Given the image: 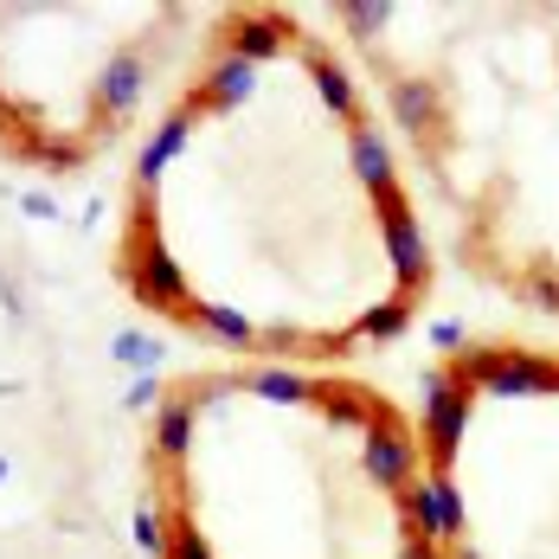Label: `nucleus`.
I'll return each mask as SVG.
<instances>
[{
  "label": "nucleus",
  "mask_w": 559,
  "mask_h": 559,
  "mask_svg": "<svg viewBox=\"0 0 559 559\" xmlns=\"http://www.w3.org/2000/svg\"><path fill=\"white\" fill-rule=\"evenodd\" d=\"M463 425H469V386H456L450 373H425V444H431L438 469L456 456Z\"/></svg>",
  "instance_id": "1"
},
{
  "label": "nucleus",
  "mask_w": 559,
  "mask_h": 559,
  "mask_svg": "<svg viewBox=\"0 0 559 559\" xmlns=\"http://www.w3.org/2000/svg\"><path fill=\"white\" fill-rule=\"evenodd\" d=\"M373 206H380V219H386V251H392V264H399V277H405V289H399V296H418V283H425V271H431L425 231H418V219H412V206L399 200V187H392V193H380Z\"/></svg>",
  "instance_id": "2"
},
{
  "label": "nucleus",
  "mask_w": 559,
  "mask_h": 559,
  "mask_svg": "<svg viewBox=\"0 0 559 559\" xmlns=\"http://www.w3.org/2000/svg\"><path fill=\"white\" fill-rule=\"evenodd\" d=\"M135 296H142L148 309H162V316H187V309H193L187 277H180V264L162 251V238H142V245H135Z\"/></svg>",
  "instance_id": "3"
},
{
  "label": "nucleus",
  "mask_w": 559,
  "mask_h": 559,
  "mask_svg": "<svg viewBox=\"0 0 559 559\" xmlns=\"http://www.w3.org/2000/svg\"><path fill=\"white\" fill-rule=\"evenodd\" d=\"M360 463H367V476H373V483H386L392 496H399V489L412 483V463H418V444H412L405 431H392L386 418H380V425H373V438H367V456H360Z\"/></svg>",
  "instance_id": "4"
},
{
  "label": "nucleus",
  "mask_w": 559,
  "mask_h": 559,
  "mask_svg": "<svg viewBox=\"0 0 559 559\" xmlns=\"http://www.w3.org/2000/svg\"><path fill=\"white\" fill-rule=\"evenodd\" d=\"M251 91H258V64H251V58H238V52H225V58H213V71L200 78L193 104H206V110H238Z\"/></svg>",
  "instance_id": "5"
},
{
  "label": "nucleus",
  "mask_w": 559,
  "mask_h": 559,
  "mask_svg": "<svg viewBox=\"0 0 559 559\" xmlns=\"http://www.w3.org/2000/svg\"><path fill=\"white\" fill-rule=\"evenodd\" d=\"M347 148H354V174H360V187L380 200V193H392L399 180H392V148H386V135L367 122V116H354V129H347Z\"/></svg>",
  "instance_id": "6"
},
{
  "label": "nucleus",
  "mask_w": 559,
  "mask_h": 559,
  "mask_svg": "<svg viewBox=\"0 0 559 559\" xmlns=\"http://www.w3.org/2000/svg\"><path fill=\"white\" fill-rule=\"evenodd\" d=\"M386 104H392V116H399L412 135H431V129L444 122V97H438V84H431V78H392Z\"/></svg>",
  "instance_id": "7"
},
{
  "label": "nucleus",
  "mask_w": 559,
  "mask_h": 559,
  "mask_svg": "<svg viewBox=\"0 0 559 559\" xmlns=\"http://www.w3.org/2000/svg\"><path fill=\"white\" fill-rule=\"evenodd\" d=\"M142 78H148L142 52L110 58V71H97V116L104 122H122V116L135 110V97H142Z\"/></svg>",
  "instance_id": "8"
},
{
  "label": "nucleus",
  "mask_w": 559,
  "mask_h": 559,
  "mask_svg": "<svg viewBox=\"0 0 559 559\" xmlns=\"http://www.w3.org/2000/svg\"><path fill=\"white\" fill-rule=\"evenodd\" d=\"M283 46H289V20H283V13H238L231 33H225V52L251 58V64L277 58Z\"/></svg>",
  "instance_id": "9"
},
{
  "label": "nucleus",
  "mask_w": 559,
  "mask_h": 559,
  "mask_svg": "<svg viewBox=\"0 0 559 559\" xmlns=\"http://www.w3.org/2000/svg\"><path fill=\"white\" fill-rule=\"evenodd\" d=\"M187 129H193V110H174L162 129H155V142L142 148V162H135V174H142V187H155L162 180V168H168L174 155L187 148Z\"/></svg>",
  "instance_id": "10"
},
{
  "label": "nucleus",
  "mask_w": 559,
  "mask_h": 559,
  "mask_svg": "<svg viewBox=\"0 0 559 559\" xmlns=\"http://www.w3.org/2000/svg\"><path fill=\"white\" fill-rule=\"evenodd\" d=\"M405 329H412V296H392V302H380V309H367L347 341H399Z\"/></svg>",
  "instance_id": "11"
},
{
  "label": "nucleus",
  "mask_w": 559,
  "mask_h": 559,
  "mask_svg": "<svg viewBox=\"0 0 559 559\" xmlns=\"http://www.w3.org/2000/svg\"><path fill=\"white\" fill-rule=\"evenodd\" d=\"M425 496H431V508H438L444 547H456V534H463V496H456V483H450L444 469H431V476H425Z\"/></svg>",
  "instance_id": "12"
},
{
  "label": "nucleus",
  "mask_w": 559,
  "mask_h": 559,
  "mask_svg": "<svg viewBox=\"0 0 559 559\" xmlns=\"http://www.w3.org/2000/svg\"><path fill=\"white\" fill-rule=\"evenodd\" d=\"M316 91H322V104H329L335 116H360V97H354L347 64H335V58H316Z\"/></svg>",
  "instance_id": "13"
},
{
  "label": "nucleus",
  "mask_w": 559,
  "mask_h": 559,
  "mask_svg": "<svg viewBox=\"0 0 559 559\" xmlns=\"http://www.w3.org/2000/svg\"><path fill=\"white\" fill-rule=\"evenodd\" d=\"M187 438H193V399H174V405H162L155 450H162V456H187Z\"/></svg>",
  "instance_id": "14"
},
{
  "label": "nucleus",
  "mask_w": 559,
  "mask_h": 559,
  "mask_svg": "<svg viewBox=\"0 0 559 559\" xmlns=\"http://www.w3.org/2000/svg\"><path fill=\"white\" fill-rule=\"evenodd\" d=\"M187 316H193V322H206V329H213L219 341H231V347H251V341H258V329H251V322H245L238 309H213V302H193Z\"/></svg>",
  "instance_id": "15"
},
{
  "label": "nucleus",
  "mask_w": 559,
  "mask_h": 559,
  "mask_svg": "<svg viewBox=\"0 0 559 559\" xmlns=\"http://www.w3.org/2000/svg\"><path fill=\"white\" fill-rule=\"evenodd\" d=\"M341 13H347V33H360V39H373V33L392 20L386 0H354V7H341Z\"/></svg>",
  "instance_id": "16"
},
{
  "label": "nucleus",
  "mask_w": 559,
  "mask_h": 559,
  "mask_svg": "<svg viewBox=\"0 0 559 559\" xmlns=\"http://www.w3.org/2000/svg\"><path fill=\"white\" fill-rule=\"evenodd\" d=\"M322 405H329V418H335V425H360V418L373 412L360 392H347V386H329V392H322Z\"/></svg>",
  "instance_id": "17"
},
{
  "label": "nucleus",
  "mask_w": 559,
  "mask_h": 559,
  "mask_svg": "<svg viewBox=\"0 0 559 559\" xmlns=\"http://www.w3.org/2000/svg\"><path fill=\"white\" fill-rule=\"evenodd\" d=\"M251 386L264 392V399H283V405H302V399H309V380H296V373H264V380H251Z\"/></svg>",
  "instance_id": "18"
},
{
  "label": "nucleus",
  "mask_w": 559,
  "mask_h": 559,
  "mask_svg": "<svg viewBox=\"0 0 559 559\" xmlns=\"http://www.w3.org/2000/svg\"><path fill=\"white\" fill-rule=\"evenodd\" d=\"M135 540H142V547H148V554H168V527H162V514H155V508H142V514H135Z\"/></svg>",
  "instance_id": "19"
},
{
  "label": "nucleus",
  "mask_w": 559,
  "mask_h": 559,
  "mask_svg": "<svg viewBox=\"0 0 559 559\" xmlns=\"http://www.w3.org/2000/svg\"><path fill=\"white\" fill-rule=\"evenodd\" d=\"M168 559H213V554H206V540H200L193 527H174V540H168Z\"/></svg>",
  "instance_id": "20"
},
{
  "label": "nucleus",
  "mask_w": 559,
  "mask_h": 559,
  "mask_svg": "<svg viewBox=\"0 0 559 559\" xmlns=\"http://www.w3.org/2000/svg\"><path fill=\"white\" fill-rule=\"evenodd\" d=\"M116 354L142 367V360H155V341H142V335H122V341H116Z\"/></svg>",
  "instance_id": "21"
},
{
  "label": "nucleus",
  "mask_w": 559,
  "mask_h": 559,
  "mask_svg": "<svg viewBox=\"0 0 559 559\" xmlns=\"http://www.w3.org/2000/svg\"><path fill=\"white\" fill-rule=\"evenodd\" d=\"M527 296H534V302H540V309H559V283H534V289H527Z\"/></svg>",
  "instance_id": "22"
},
{
  "label": "nucleus",
  "mask_w": 559,
  "mask_h": 559,
  "mask_svg": "<svg viewBox=\"0 0 559 559\" xmlns=\"http://www.w3.org/2000/svg\"><path fill=\"white\" fill-rule=\"evenodd\" d=\"M438 347H456V354H463V329H456V322H444V329H438Z\"/></svg>",
  "instance_id": "23"
},
{
  "label": "nucleus",
  "mask_w": 559,
  "mask_h": 559,
  "mask_svg": "<svg viewBox=\"0 0 559 559\" xmlns=\"http://www.w3.org/2000/svg\"><path fill=\"white\" fill-rule=\"evenodd\" d=\"M399 559H438V554H431L425 540H405V554H399Z\"/></svg>",
  "instance_id": "24"
},
{
  "label": "nucleus",
  "mask_w": 559,
  "mask_h": 559,
  "mask_svg": "<svg viewBox=\"0 0 559 559\" xmlns=\"http://www.w3.org/2000/svg\"><path fill=\"white\" fill-rule=\"evenodd\" d=\"M456 559H476V554H469V547H456Z\"/></svg>",
  "instance_id": "25"
}]
</instances>
